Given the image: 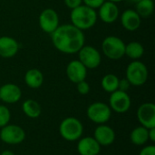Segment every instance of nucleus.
Here are the masks:
<instances>
[{
    "mask_svg": "<svg viewBox=\"0 0 155 155\" xmlns=\"http://www.w3.org/2000/svg\"><path fill=\"white\" fill-rule=\"evenodd\" d=\"M120 15L119 7L114 2L105 0L103 5L98 8L97 15L100 19L105 24H113L114 23Z\"/></svg>",
    "mask_w": 155,
    "mask_h": 155,
    "instance_id": "nucleus-12",
    "label": "nucleus"
},
{
    "mask_svg": "<svg viewBox=\"0 0 155 155\" xmlns=\"http://www.w3.org/2000/svg\"><path fill=\"white\" fill-rule=\"evenodd\" d=\"M78 54V60L87 68V69H95L97 68L102 62V56L100 52L94 46L84 45Z\"/></svg>",
    "mask_w": 155,
    "mask_h": 155,
    "instance_id": "nucleus-8",
    "label": "nucleus"
},
{
    "mask_svg": "<svg viewBox=\"0 0 155 155\" xmlns=\"http://www.w3.org/2000/svg\"><path fill=\"white\" fill-rule=\"evenodd\" d=\"M131 87L130 82L126 78H123L119 80V84H118V90L123 91V92H127Z\"/></svg>",
    "mask_w": 155,
    "mask_h": 155,
    "instance_id": "nucleus-28",
    "label": "nucleus"
},
{
    "mask_svg": "<svg viewBox=\"0 0 155 155\" xmlns=\"http://www.w3.org/2000/svg\"><path fill=\"white\" fill-rule=\"evenodd\" d=\"M131 97L127 92L116 90L112 93L109 98V106L112 111L118 114H124L131 107Z\"/></svg>",
    "mask_w": 155,
    "mask_h": 155,
    "instance_id": "nucleus-9",
    "label": "nucleus"
},
{
    "mask_svg": "<svg viewBox=\"0 0 155 155\" xmlns=\"http://www.w3.org/2000/svg\"><path fill=\"white\" fill-rule=\"evenodd\" d=\"M135 11L141 17L147 18L154 11V3L153 0H141L135 4Z\"/></svg>",
    "mask_w": 155,
    "mask_h": 155,
    "instance_id": "nucleus-23",
    "label": "nucleus"
},
{
    "mask_svg": "<svg viewBox=\"0 0 155 155\" xmlns=\"http://www.w3.org/2000/svg\"><path fill=\"white\" fill-rule=\"evenodd\" d=\"M107 1H111V2H114V3L117 4V3H119V2H122V1H124V0H107Z\"/></svg>",
    "mask_w": 155,
    "mask_h": 155,
    "instance_id": "nucleus-33",
    "label": "nucleus"
},
{
    "mask_svg": "<svg viewBox=\"0 0 155 155\" xmlns=\"http://www.w3.org/2000/svg\"><path fill=\"white\" fill-rule=\"evenodd\" d=\"M0 155H15V154L12 151H10V150H5V151H3Z\"/></svg>",
    "mask_w": 155,
    "mask_h": 155,
    "instance_id": "nucleus-32",
    "label": "nucleus"
},
{
    "mask_svg": "<svg viewBox=\"0 0 155 155\" xmlns=\"http://www.w3.org/2000/svg\"><path fill=\"white\" fill-rule=\"evenodd\" d=\"M130 140L132 143L137 146L144 145L149 141L148 129L142 125L135 127L130 134Z\"/></svg>",
    "mask_w": 155,
    "mask_h": 155,
    "instance_id": "nucleus-20",
    "label": "nucleus"
},
{
    "mask_svg": "<svg viewBox=\"0 0 155 155\" xmlns=\"http://www.w3.org/2000/svg\"><path fill=\"white\" fill-rule=\"evenodd\" d=\"M84 133V125L81 121L75 117H67L64 119L59 125V134L68 142L78 141Z\"/></svg>",
    "mask_w": 155,
    "mask_h": 155,
    "instance_id": "nucleus-3",
    "label": "nucleus"
},
{
    "mask_svg": "<svg viewBox=\"0 0 155 155\" xmlns=\"http://www.w3.org/2000/svg\"><path fill=\"white\" fill-rule=\"evenodd\" d=\"M139 155H155V146L153 144H151L143 147L140 151Z\"/></svg>",
    "mask_w": 155,
    "mask_h": 155,
    "instance_id": "nucleus-30",
    "label": "nucleus"
},
{
    "mask_svg": "<svg viewBox=\"0 0 155 155\" xmlns=\"http://www.w3.org/2000/svg\"><path fill=\"white\" fill-rule=\"evenodd\" d=\"M25 84L32 89H37L42 86L44 83L43 73L36 68H32L26 71L25 74Z\"/></svg>",
    "mask_w": 155,
    "mask_h": 155,
    "instance_id": "nucleus-19",
    "label": "nucleus"
},
{
    "mask_svg": "<svg viewBox=\"0 0 155 155\" xmlns=\"http://www.w3.org/2000/svg\"><path fill=\"white\" fill-rule=\"evenodd\" d=\"M22 111L23 113L29 118H37L40 116L42 113L41 105L35 100L27 99L22 104Z\"/></svg>",
    "mask_w": 155,
    "mask_h": 155,
    "instance_id": "nucleus-21",
    "label": "nucleus"
},
{
    "mask_svg": "<svg viewBox=\"0 0 155 155\" xmlns=\"http://www.w3.org/2000/svg\"><path fill=\"white\" fill-rule=\"evenodd\" d=\"M97 17L96 10L85 5H81L78 7L72 9L70 15L72 25L82 31L92 28L96 24Z\"/></svg>",
    "mask_w": 155,
    "mask_h": 155,
    "instance_id": "nucleus-2",
    "label": "nucleus"
},
{
    "mask_svg": "<svg viewBox=\"0 0 155 155\" xmlns=\"http://www.w3.org/2000/svg\"><path fill=\"white\" fill-rule=\"evenodd\" d=\"M19 51L18 42L7 35L0 36V57L12 58Z\"/></svg>",
    "mask_w": 155,
    "mask_h": 155,
    "instance_id": "nucleus-18",
    "label": "nucleus"
},
{
    "mask_svg": "<svg viewBox=\"0 0 155 155\" xmlns=\"http://www.w3.org/2000/svg\"><path fill=\"white\" fill-rule=\"evenodd\" d=\"M104 1L105 0H83V3H84V5L96 10L103 5V3Z\"/></svg>",
    "mask_w": 155,
    "mask_h": 155,
    "instance_id": "nucleus-27",
    "label": "nucleus"
},
{
    "mask_svg": "<svg viewBox=\"0 0 155 155\" xmlns=\"http://www.w3.org/2000/svg\"><path fill=\"white\" fill-rule=\"evenodd\" d=\"M25 139V130L16 124H6L0 130V140L10 145H16L23 143Z\"/></svg>",
    "mask_w": 155,
    "mask_h": 155,
    "instance_id": "nucleus-7",
    "label": "nucleus"
},
{
    "mask_svg": "<svg viewBox=\"0 0 155 155\" xmlns=\"http://www.w3.org/2000/svg\"><path fill=\"white\" fill-rule=\"evenodd\" d=\"M65 73L72 83L77 84L85 80L87 76V68L79 60H73L67 64Z\"/></svg>",
    "mask_w": 155,
    "mask_h": 155,
    "instance_id": "nucleus-13",
    "label": "nucleus"
},
{
    "mask_svg": "<svg viewBox=\"0 0 155 155\" xmlns=\"http://www.w3.org/2000/svg\"><path fill=\"white\" fill-rule=\"evenodd\" d=\"M21 97L22 91L18 85L8 83L0 86V101L5 104H15Z\"/></svg>",
    "mask_w": 155,
    "mask_h": 155,
    "instance_id": "nucleus-14",
    "label": "nucleus"
},
{
    "mask_svg": "<svg viewBox=\"0 0 155 155\" xmlns=\"http://www.w3.org/2000/svg\"><path fill=\"white\" fill-rule=\"evenodd\" d=\"M138 122L142 126L150 129L155 127V105L153 103H144L141 104L136 113Z\"/></svg>",
    "mask_w": 155,
    "mask_h": 155,
    "instance_id": "nucleus-11",
    "label": "nucleus"
},
{
    "mask_svg": "<svg viewBox=\"0 0 155 155\" xmlns=\"http://www.w3.org/2000/svg\"><path fill=\"white\" fill-rule=\"evenodd\" d=\"M101 145L94 137H81L77 143V152L80 155H98Z\"/></svg>",
    "mask_w": 155,
    "mask_h": 155,
    "instance_id": "nucleus-16",
    "label": "nucleus"
},
{
    "mask_svg": "<svg viewBox=\"0 0 155 155\" xmlns=\"http://www.w3.org/2000/svg\"><path fill=\"white\" fill-rule=\"evenodd\" d=\"M144 54V48L139 42L133 41L125 45L124 55H127L132 60H138Z\"/></svg>",
    "mask_w": 155,
    "mask_h": 155,
    "instance_id": "nucleus-22",
    "label": "nucleus"
},
{
    "mask_svg": "<svg viewBox=\"0 0 155 155\" xmlns=\"http://www.w3.org/2000/svg\"><path fill=\"white\" fill-rule=\"evenodd\" d=\"M94 138L101 146H109L115 140V133L112 127L105 124H99L94 132Z\"/></svg>",
    "mask_w": 155,
    "mask_h": 155,
    "instance_id": "nucleus-15",
    "label": "nucleus"
},
{
    "mask_svg": "<svg viewBox=\"0 0 155 155\" xmlns=\"http://www.w3.org/2000/svg\"><path fill=\"white\" fill-rule=\"evenodd\" d=\"M149 76L147 66L139 60H133L126 68V79L130 82L131 85L142 86L143 85Z\"/></svg>",
    "mask_w": 155,
    "mask_h": 155,
    "instance_id": "nucleus-5",
    "label": "nucleus"
},
{
    "mask_svg": "<svg viewBox=\"0 0 155 155\" xmlns=\"http://www.w3.org/2000/svg\"><path fill=\"white\" fill-rule=\"evenodd\" d=\"M76 89L80 94L85 95L90 92V85L85 80H84V81H81L76 84Z\"/></svg>",
    "mask_w": 155,
    "mask_h": 155,
    "instance_id": "nucleus-26",
    "label": "nucleus"
},
{
    "mask_svg": "<svg viewBox=\"0 0 155 155\" xmlns=\"http://www.w3.org/2000/svg\"><path fill=\"white\" fill-rule=\"evenodd\" d=\"M119 78L117 77V75L114 74H105L101 81V86L102 88L109 93L112 94L114 92H115L116 90H118V84H119Z\"/></svg>",
    "mask_w": 155,
    "mask_h": 155,
    "instance_id": "nucleus-24",
    "label": "nucleus"
},
{
    "mask_svg": "<svg viewBox=\"0 0 155 155\" xmlns=\"http://www.w3.org/2000/svg\"><path fill=\"white\" fill-rule=\"evenodd\" d=\"M148 137H149V141H151L152 143H154L155 141V127L148 129Z\"/></svg>",
    "mask_w": 155,
    "mask_h": 155,
    "instance_id": "nucleus-31",
    "label": "nucleus"
},
{
    "mask_svg": "<svg viewBox=\"0 0 155 155\" xmlns=\"http://www.w3.org/2000/svg\"><path fill=\"white\" fill-rule=\"evenodd\" d=\"M51 40L59 52L74 54L84 45L85 36L82 30L72 24H64L59 25L51 34Z\"/></svg>",
    "mask_w": 155,
    "mask_h": 155,
    "instance_id": "nucleus-1",
    "label": "nucleus"
},
{
    "mask_svg": "<svg viewBox=\"0 0 155 155\" xmlns=\"http://www.w3.org/2000/svg\"><path fill=\"white\" fill-rule=\"evenodd\" d=\"M39 26L46 34L51 35L59 26V15L53 8L44 9L39 15Z\"/></svg>",
    "mask_w": 155,
    "mask_h": 155,
    "instance_id": "nucleus-10",
    "label": "nucleus"
},
{
    "mask_svg": "<svg viewBox=\"0 0 155 155\" xmlns=\"http://www.w3.org/2000/svg\"><path fill=\"white\" fill-rule=\"evenodd\" d=\"M139 1H141V0H131V2H133V3H134V4L138 3Z\"/></svg>",
    "mask_w": 155,
    "mask_h": 155,
    "instance_id": "nucleus-34",
    "label": "nucleus"
},
{
    "mask_svg": "<svg viewBox=\"0 0 155 155\" xmlns=\"http://www.w3.org/2000/svg\"><path fill=\"white\" fill-rule=\"evenodd\" d=\"M86 115L93 123L104 124L111 119L112 110L108 104L103 102H95L87 107Z\"/></svg>",
    "mask_w": 155,
    "mask_h": 155,
    "instance_id": "nucleus-6",
    "label": "nucleus"
},
{
    "mask_svg": "<svg viewBox=\"0 0 155 155\" xmlns=\"http://www.w3.org/2000/svg\"><path fill=\"white\" fill-rule=\"evenodd\" d=\"M98 155H99V154H98Z\"/></svg>",
    "mask_w": 155,
    "mask_h": 155,
    "instance_id": "nucleus-35",
    "label": "nucleus"
},
{
    "mask_svg": "<svg viewBox=\"0 0 155 155\" xmlns=\"http://www.w3.org/2000/svg\"><path fill=\"white\" fill-rule=\"evenodd\" d=\"M102 51L108 59L119 60L124 56L125 43L118 36H106L102 43Z\"/></svg>",
    "mask_w": 155,
    "mask_h": 155,
    "instance_id": "nucleus-4",
    "label": "nucleus"
},
{
    "mask_svg": "<svg viewBox=\"0 0 155 155\" xmlns=\"http://www.w3.org/2000/svg\"><path fill=\"white\" fill-rule=\"evenodd\" d=\"M11 119V113L5 105H0V128L9 124Z\"/></svg>",
    "mask_w": 155,
    "mask_h": 155,
    "instance_id": "nucleus-25",
    "label": "nucleus"
},
{
    "mask_svg": "<svg viewBox=\"0 0 155 155\" xmlns=\"http://www.w3.org/2000/svg\"><path fill=\"white\" fill-rule=\"evenodd\" d=\"M141 16L134 9H126L121 15V24L123 27L130 32L136 31L141 26Z\"/></svg>",
    "mask_w": 155,
    "mask_h": 155,
    "instance_id": "nucleus-17",
    "label": "nucleus"
},
{
    "mask_svg": "<svg viewBox=\"0 0 155 155\" xmlns=\"http://www.w3.org/2000/svg\"><path fill=\"white\" fill-rule=\"evenodd\" d=\"M64 1L65 5L71 10L83 5V0H64Z\"/></svg>",
    "mask_w": 155,
    "mask_h": 155,
    "instance_id": "nucleus-29",
    "label": "nucleus"
}]
</instances>
